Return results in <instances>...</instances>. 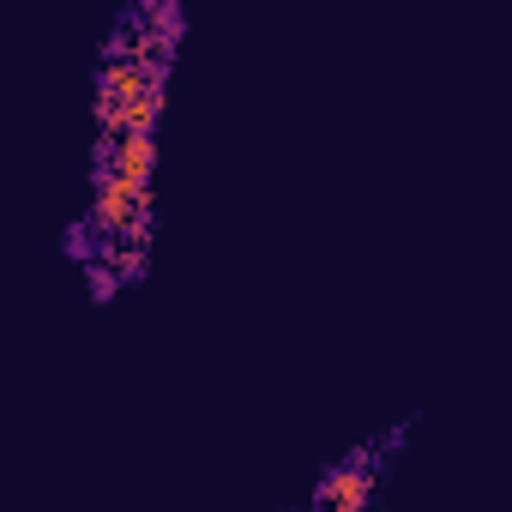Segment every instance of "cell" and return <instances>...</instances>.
<instances>
[{"label":"cell","instance_id":"3","mask_svg":"<svg viewBox=\"0 0 512 512\" xmlns=\"http://www.w3.org/2000/svg\"><path fill=\"white\" fill-rule=\"evenodd\" d=\"M109 175L127 181V187H145V181H151V133L109 139Z\"/></svg>","mask_w":512,"mask_h":512},{"label":"cell","instance_id":"2","mask_svg":"<svg viewBox=\"0 0 512 512\" xmlns=\"http://www.w3.org/2000/svg\"><path fill=\"white\" fill-rule=\"evenodd\" d=\"M151 91H163V73H157L151 61H121V55H109V67H103V109H121V103H133V97H151Z\"/></svg>","mask_w":512,"mask_h":512},{"label":"cell","instance_id":"1","mask_svg":"<svg viewBox=\"0 0 512 512\" xmlns=\"http://www.w3.org/2000/svg\"><path fill=\"white\" fill-rule=\"evenodd\" d=\"M314 500H320V512H368V500H374V470H368V458L332 470Z\"/></svg>","mask_w":512,"mask_h":512}]
</instances>
